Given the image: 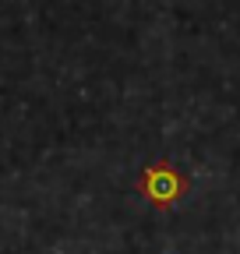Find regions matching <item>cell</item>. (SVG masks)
Instances as JSON below:
<instances>
[{"label":"cell","mask_w":240,"mask_h":254,"mask_svg":"<svg viewBox=\"0 0 240 254\" xmlns=\"http://www.w3.org/2000/svg\"><path fill=\"white\" fill-rule=\"evenodd\" d=\"M138 190H141V198L152 208L170 212L180 198L187 194V177L180 173L170 159H159V163H148L138 173Z\"/></svg>","instance_id":"6da1fadb"}]
</instances>
